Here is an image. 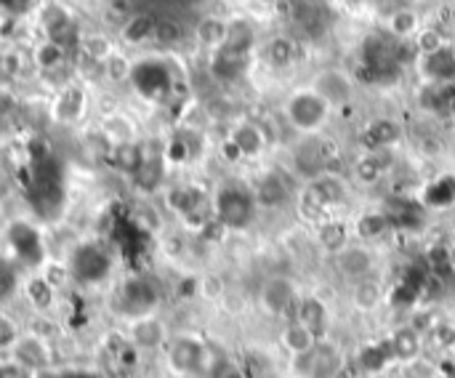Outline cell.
<instances>
[{"instance_id": "20", "label": "cell", "mask_w": 455, "mask_h": 378, "mask_svg": "<svg viewBox=\"0 0 455 378\" xmlns=\"http://www.w3.org/2000/svg\"><path fill=\"white\" fill-rule=\"evenodd\" d=\"M194 41H197L205 51H210V54L221 51V49L226 46V41H230V22L221 19V17H216V14L202 17V19L194 25Z\"/></svg>"}, {"instance_id": "29", "label": "cell", "mask_w": 455, "mask_h": 378, "mask_svg": "<svg viewBox=\"0 0 455 378\" xmlns=\"http://www.w3.org/2000/svg\"><path fill=\"white\" fill-rule=\"evenodd\" d=\"M22 72V54L14 49H0V88H9Z\"/></svg>"}, {"instance_id": "19", "label": "cell", "mask_w": 455, "mask_h": 378, "mask_svg": "<svg viewBox=\"0 0 455 378\" xmlns=\"http://www.w3.org/2000/svg\"><path fill=\"white\" fill-rule=\"evenodd\" d=\"M317 336L301 322V320H296V317H288L285 322H283V328H280V346H283V352L291 357V359H296V357H304L307 352H312L315 346H317Z\"/></svg>"}, {"instance_id": "9", "label": "cell", "mask_w": 455, "mask_h": 378, "mask_svg": "<svg viewBox=\"0 0 455 378\" xmlns=\"http://www.w3.org/2000/svg\"><path fill=\"white\" fill-rule=\"evenodd\" d=\"M128 83L139 91V96L149 99V102H160L171 94V70L165 62L160 59H141L133 62L131 78Z\"/></svg>"}, {"instance_id": "13", "label": "cell", "mask_w": 455, "mask_h": 378, "mask_svg": "<svg viewBox=\"0 0 455 378\" xmlns=\"http://www.w3.org/2000/svg\"><path fill=\"white\" fill-rule=\"evenodd\" d=\"M168 341H171V330L155 312L128 320V344L131 346H136L141 352H155V349H165Z\"/></svg>"}, {"instance_id": "2", "label": "cell", "mask_w": 455, "mask_h": 378, "mask_svg": "<svg viewBox=\"0 0 455 378\" xmlns=\"http://www.w3.org/2000/svg\"><path fill=\"white\" fill-rule=\"evenodd\" d=\"M346 367V357L338 344L322 338L312 352L304 357L291 359V375L293 378H341Z\"/></svg>"}, {"instance_id": "25", "label": "cell", "mask_w": 455, "mask_h": 378, "mask_svg": "<svg viewBox=\"0 0 455 378\" xmlns=\"http://www.w3.org/2000/svg\"><path fill=\"white\" fill-rule=\"evenodd\" d=\"M78 51H80L88 62H94L96 67H102L118 49H115V43H112L104 33H83L80 41H78Z\"/></svg>"}, {"instance_id": "24", "label": "cell", "mask_w": 455, "mask_h": 378, "mask_svg": "<svg viewBox=\"0 0 455 378\" xmlns=\"http://www.w3.org/2000/svg\"><path fill=\"white\" fill-rule=\"evenodd\" d=\"M67 51H70V49H64L62 43H54V41L43 38V41L35 46V51H33L35 67H38L41 72H46V75H54V72H59V70L64 67Z\"/></svg>"}, {"instance_id": "26", "label": "cell", "mask_w": 455, "mask_h": 378, "mask_svg": "<svg viewBox=\"0 0 455 378\" xmlns=\"http://www.w3.org/2000/svg\"><path fill=\"white\" fill-rule=\"evenodd\" d=\"M391 354L405 365L415 357H421V336L413 328H399L391 336Z\"/></svg>"}, {"instance_id": "23", "label": "cell", "mask_w": 455, "mask_h": 378, "mask_svg": "<svg viewBox=\"0 0 455 378\" xmlns=\"http://www.w3.org/2000/svg\"><path fill=\"white\" fill-rule=\"evenodd\" d=\"M381 304H383V285L375 277H368V280H360V283L352 285V306L357 312L370 314Z\"/></svg>"}, {"instance_id": "21", "label": "cell", "mask_w": 455, "mask_h": 378, "mask_svg": "<svg viewBox=\"0 0 455 378\" xmlns=\"http://www.w3.org/2000/svg\"><path fill=\"white\" fill-rule=\"evenodd\" d=\"M155 33H157V19L152 14H147V11L131 14L123 22V30H120V35H123V41L128 46H144V43L155 41Z\"/></svg>"}, {"instance_id": "15", "label": "cell", "mask_w": 455, "mask_h": 378, "mask_svg": "<svg viewBox=\"0 0 455 378\" xmlns=\"http://www.w3.org/2000/svg\"><path fill=\"white\" fill-rule=\"evenodd\" d=\"M309 86L317 88L333 107H344V104L352 102V96H354V83H352L349 72L336 70V67L317 72V75L309 80Z\"/></svg>"}, {"instance_id": "11", "label": "cell", "mask_w": 455, "mask_h": 378, "mask_svg": "<svg viewBox=\"0 0 455 378\" xmlns=\"http://www.w3.org/2000/svg\"><path fill=\"white\" fill-rule=\"evenodd\" d=\"M256 198L243 193L240 186H221V193L213 200V214L224 227H243L251 219Z\"/></svg>"}, {"instance_id": "7", "label": "cell", "mask_w": 455, "mask_h": 378, "mask_svg": "<svg viewBox=\"0 0 455 378\" xmlns=\"http://www.w3.org/2000/svg\"><path fill=\"white\" fill-rule=\"evenodd\" d=\"M38 25L43 38L62 43L64 49H78L83 30H78L75 14L64 4H59V0H46V4L38 6Z\"/></svg>"}, {"instance_id": "31", "label": "cell", "mask_w": 455, "mask_h": 378, "mask_svg": "<svg viewBox=\"0 0 455 378\" xmlns=\"http://www.w3.org/2000/svg\"><path fill=\"white\" fill-rule=\"evenodd\" d=\"M102 70H104V75H107L110 80L120 83V80H128V78H131L133 62H128L123 51H115V54H112V57H110L104 64H102Z\"/></svg>"}, {"instance_id": "32", "label": "cell", "mask_w": 455, "mask_h": 378, "mask_svg": "<svg viewBox=\"0 0 455 378\" xmlns=\"http://www.w3.org/2000/svg\"><path fill=\"white\" fill-rule=\"evenodd\" d=\"M184 38V30L176 19H163L157 22V33H155V41L163 43V46H176L178 41Z\"/></svg>"}, {"instance_id": "33", "label": "cell", "mask_w": 455, "mask_h": 378, "mask_svg": "<svg viewBox=\"0 0 455 378\" xmlns=\"http://www.w3.org/2000/svg\"><path fill=\"white\" fill-rule=\"evenodd\" d=\"M0 378H41V373H35L9 357V359H0Z\"/></svg>"}, {"instance_id": "8", "label": "cell", "mask_w": 455, "mask_h": 378, "mask_svg": "<svg viewBox=\"0 0 455 378\" xmlns=\"http://www.w3.org/2000/svg\"><path fill=\"white\" fill-rule=\"evenodd\" d=\"M299 288L288 275H269L262 288H259V306L264 314L275 317V320H288L285 314L299 304Z\"/></svg>"}, {"instance_id": "6", "label": "cell", "mask_w": 455, "mask_h": 378, "mask_svg": "<svg viewBox=\"0 0 455 378\" xmlns=\"http://www.w3.org/2000/svg\"><path fill=\"white\" fill-rule=\"evenodd\" d=\"M6 240H9V248H11L14 261L19 267L41 269L46 264V243H43L41 230L33 222H27V219L11 222L9 232H6Z\"/></svg>"}, {"instance_id": "22", "label": "cell", "mask_w": 455, "mask_h": 378, "mask_svg": "<svg viewBox=\"0 0 455 378\" xmlns=\"http://www.w3.org/2000/svg\"><path fill=\"white\" fill-rule=\"evenodd\" d=\"M22 291H25L27 301H30L38 312H49V309L57 304V288H54L41 272H35V275H30L27 280H22Z\"/></svg>"}, {"instance_id": "28", "label": "cell", "mask_w": 455, "mask_h": 378, "mask_svg": "<svg viewBox=\"0 0 455 378\" xmlns=\"http://www.w3.org/2000/svg\"><path fill=\"white\" fill-rule=\"evenodd\" d=\"M19 288H22L19 264L9 261V259H0V301L11 299Z\"/></svg>"}, {"instance_id": "16", "label": "cell", "mask_w": 455, "mask_h": 378, "mask_svg": "<svg viewBox=\"0 0 455 378\" xmlns=\"http://www.w3.org/2000/svg\"><path fill=\"white\" fill-rule=\"evenodd\" d=\"M230 147L235 149V155L254 160L267 149V131L254 120H240L230 131Z\"/></svg>"}, {"instance_id": "34", "label": "cell", "mask_w": 455, "mask_h": 378, "mask_svg": "<svg viewBox=\"0 0 455 378\" xmlns=\"http://www.w3.org/2000/svg\"><path fill=\"white\" fill-rule=\"evenodd\" d=\"M405 373H407V378H436V370L426 359H421V357L405 362Z\"/></svg>"}, {"instance_id": "18", "label": "cell", "mask_w": 455, "mask_h": 378, "mask_svg": "<svg viewBox=\"0 0 455 378\" xmlns=\"http://www.w3.org/2000/svg\"><path fill=\"white\" fill-rule=\"evenodd\" d=\"M383 30H386L391 38H397V41H413V43H415L418 35L423 33V17H421L418 6L405 4V6L394 9L391 14H386Z\"/></svg>"}, {"instance_id": "30", "label": "cell", "mask_w": 455, "mask_h": 378, "mask_svg": "<svg viewBox=\"0 0 455 378\" xmlns=\"http://www.w3.org/2000/svg\"><path fill=\"white\" fill-rule=\"evenodd\" d=\"M22 328L14 317H9L6 312H0V354H11V349L17 346V341L22 338Z\"/></svg>"}, {"instance_id": "12", "label": "cell", "mask_w": 455, "mask_h": 378, "mask_svg": "<svg viewBox=\"0 0 455 378\" xmlns=\"http://www.w3.org/2000/svg\"><path fill=\"white\" fill-rule=\"evenodd\" d=\"M9 357L35 373H46L54 365V349L43 333H22V338L17 341Z\"/></svg>"}, {"instance_id": "1", "label": "cell", "mask_w": 455, "mask_h": 378, "mask_svg": "<svg viewBox=\"0 0 455 378\" xmlns=\"http://www.w3.org/2000/svg\"><path fill=\"white\" fill-rule=\"evenodd\" d=\"M280 112H283V120L288 123V128L293 133H299L301 139H307V136H320L328 128L336 107L317 88H312L307 83V86L293 88L285 96Z\"/></svg>"}, {"instance_id": "37", "label": "cell", "mask_w": 455, "mask_h": 378, "mask_svg": "<svg viewBox=\"0 0 455 378\" xmlns=\"http://www.w3.org/2000/svg\"><path fill=\"white\" fill-rule=\"evenodd\" d=\"M450 246H452V251H455V227H452V232H450Z\"/></svg>"}, {"instance_id": "35", "label": "cell", "mask_w": 455, "mask_h": 378, "mask_svg": "<svg viewBox=\"0 0 455 378\" xmlns=\"http://www.w3.org/2000/svg\"><path fill=\"white\" fill-rule=\"evenodd\" d=\"M35 4H38V0H0V11H6V14H25Z\"/></svg>"}, {"instance_id": "4", "label": "cell", "mask_w": 455, "mask_h": 378, "mask_svg": "<svg viewBox=\"0 0 455 378\" xmlns=\"http://www.w3.org/2000/svg\"><path fill=\"white\" fill-rule=\"evenodd\" d=\"M70 277L80 285H99L112 275V256L99 243H80L67 261Z\"/></svg>"}, {"instance_id": "10", "label": "cell", "mask_w": 455, "mask_h": 378, "mask_svg": "<svg viewBox=\"0 0 455 378\" xmlns=\"http://www.w3.org/2000/svg\"><path fill=\"white\" fill-rule=\"evenodd\" d=\"M333 264L338 269V275L346 283H360L373 277L375 272V253L368 243L357 240V243H346L338 253H333Z\"/></svg>"}, {"instance_id": "5", "label": "cell", "mask_w": 455, "mask_h": 378, "mask_svg": "<svg viewBox=\"0 0 455 378\" xmlns=\"http://www.w3.org/2000/svg\"><path fill=\"white\" fill-rule=\"evenodd\" d=\"M155 309H157V288L149 277L133 275V277L123 280V285L118 288V296H115V312L125 322L152 314Z\"/></svg>"}, {"instance_id": "17", "label": "cell", "mask_w": 455, "mask_h": 378, "mask_svg": "<svg viewBox=\"0 0 455 378\" xmlns=\"http://www.w3.org/2000/svg\"><path fill=\"white\" fill-rule=\"evenodd\" d=\"M296 320H301L320 341L328 338V330H330V306L315 296V293H307V296H299V304H296Z\"/></svg>"}, {"instance_id": "14", "label": "cell", "mask_w": 455, "mask_h": 378, "mask_svg": "<svg viewBox=\"0 0 455 378\" xmlns=\"http://www.w3.org/2000/svg\"><path fill=\"white\" fill-rule=\"evenodd\" d=\"M86 107H88V96H86V88L78 86V83H64L57 96H54V104H51V115L57 123H64V125H72L78 120L86 117Z\"/></svg>"}, {"instance_id": "27", "label": "cell", "mask_w": 455, "mask_h": 378, "mask_svg": "<svg viewBox=\"0 0 455 378\" xmlns=\"http://www.w3.org/2000/svg\"><path fill=\"white\" fill-rule=\"evenodd\" d=\"M354 232H357V238H360L362 243L370 246L373 240H378V238H383V235L389 232V219H386L383 214H365V216L357 219Z\"/></svg>"}, {"instance_id": "36", "label": "cell", "mask_w": 455, "mask_h": 378, "mask_svg": "<svg viewBox=\"0 0 455 378\" xmlns=\"http://www.w3.org/2000/svg\"><path fill=\"white\" fill-rule=\"evenodd\" d=\"M436 0H410V6H431Z\"/></svg>"}, {"instance_id": "3", "label": "cell", "mask_w": 455, "mask_h": 378, "mask_svg": "<svg viewBox=\"0 0 455 378\" xmlns=\"http://www.w3.org/2000/svg\"><path fill=\"white\" fill-rule=\"evenodd\" d=\"M165 354H168V365L181 373V375H200L208 373L213 354L208 349V344L200 336H171V341L165 344Z\"/></svg>"}]
</instances>
